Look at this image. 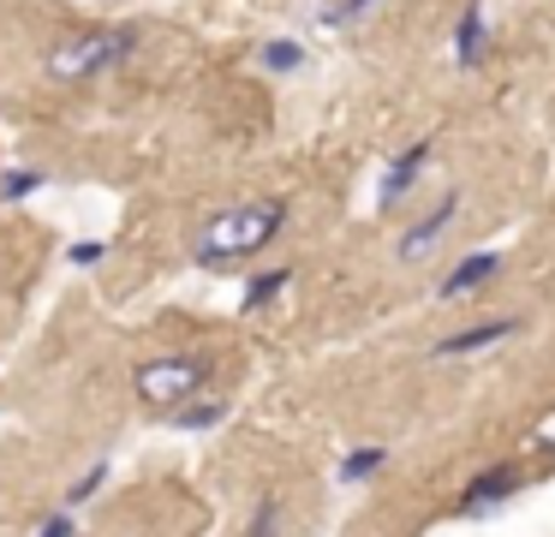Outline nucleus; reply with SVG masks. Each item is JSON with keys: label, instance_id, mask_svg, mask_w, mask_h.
<instances>
[{"label": "nucleus", "instance_id": "obj_17", "mask_svg": "<svg viewBox=\"0 0 555 537\" xmlns=\"http://www.w3.org/2000/svg\"><path fill=\"white\" fill-rule=\"evenodd\" d=\"M371 7H376V0H335V7L323 12V24H328V30H347V24H359Z\"/></svg>", "mask_w": 555, "mask_h": 537}, {"label": "nucleus", "instance_id": "obj_1", "mask_svg": "<svg viewBox=\"0 0 555 537\" xmlns=\"http://www.w3.org/2000/svg\"><path fill=\"white\" fill-rule=\"evenodd\" d=\"M281 227H287V203H240V209H221L197 227L192 263L197 269H221V263L257 257L263 245L281 239Z\"/></svg>", "mask_w": 555, "mask_h": 537}, {"label": "nucleus", "instance_id": "obj_10", "mask_svg": "<svg viewBox=\"0 0 555 537\" xmlns=\"http://www.w3.org/2000/svg\"><path fill=\"white\" fill-rule=\"evenodd\" d=\"M383 465H388V448H383V442H364V448H352L347 460H340V472H335V477L352 489V484H371V477L383 472Z\"/></svg>", "mask_w": 555, "mask_h": 537}, {"label": "nucleus", "instance_id": "obj_8", "mask_svg": "<svg viewBox=\"0 0 555 537\" xmlns=\"http://www.w3.org/2000/svg\"><path fill=\"white\" fill-rule=\"evenodd\" d=\"M495 274H502V257L495 251H472V257H460L454 269L436 281V298H460V293H478V286H490Z\"/></svg>", "mask_w": 555, "mask_h": 537}, {"label": "nucleus", "instance_id": "obj_7", "mask_svg": "<svg viewBox=\"0 0 555 537\" xmlns=\"http://www.w3.org/2000/svg\"><path fill=\"white\" fill-rule=\"evenodd\" d=\"M430 150L436 143L430 138H418V143H406V150L388 162V174H383V186H376V209H395L400 197H406L412 186L424 179V167H430Z\"/></svg>", "mask_w": 555, "mask_h": 537}, {"label": "nucleus", "instance_id": "obj_2", "mask_svg": "<svg viewBox=\"0 0 555 537\" xmlns=\"http://www.w3.org/2000/svg\"><path fill=\"white\" fill-rule=\"evenodd\" d=\"M138 54V30L132 24H96V30H73L66 42L49 48L42 72L61 84H78V78H102V72L126 66Z\"/></svg>", "mask_w": 555, "mask_h": 537}, {"label": "nucleus", "instance_id": "obj_11", "mask_svg": "<svg viewBox=\"0 0 555 537\" xmlns=\"http://www.w3.org/2000/svg\"><path fill=\"white\" fill-rule=\"evenodd\" d=\"M168 424L173 430H221L228 424V406L221 400H192V406H180V412H168Z\"/></svg>", "mask_w": 555, "mask_h": 537}, {"label": "nucleus", "instance_id": "obj_9", "mask_svg": "<svg viewBox=\"0 0 555 537\" xmlns=\"http://www.w3.org/2000/svg\"><path fill=\"white\" fill-rule=\"evenodd\" d=\"M483 48H490V18H483V0H466L454 18V66L472 72L483 60Z\"/></svg>", "mask_w": 555, "mask_h": 537}, {"label": "nucleus", "instance_id": "obj_15", "mask_svg": "<svg viewBox=\"0 0 555 537\" xmlns=\"http://www.w3.org/2000/svg\"><path fill=\"white\" fill-rule=\"evenodd\" d=\"M108 477H114V465H108V460H96V465H85V472H78V477H73V489H66V508H85V501H90V496H96V489H102V484H108Z\"/></svg>", "mask_w": 555, "mask_h": 537}, {"label": "nucleus", "instance_id": "obj_12", "mask_svg": "<svg viewBox=\"0 0 555 537\" xmlns=\"http://www.w3.org/2000/svg\"><path fill=\"white\" fill-rule=\"evenodd\" d=\"M257 60H263V72H275V78H293V72L305 66V48L287 42V36H275V42L257 48Z\"/></svg>", "mask_w": 555, "mask_h": 537}, {"label": "nucleus", "instance_id": "obj_6", "mask_svg": "<svg viewBox=\"0 0 555 537\" xmlns=\"http://www.w3.org/2000/svg\"><path fill=\"white\" fill-rule=\"evenodd\" d=\"M519 334V317H483V322H466V329L442 334V341L430 346V358H472L483 353V346H502Z\"/></svg>", "mask_w": 555, "mask_h": 537}, {"label": "nucleus", "instance_id": "obj_19", "mask_svg": "<svg viewBox=\"0 0 555 537\" xmlns=\"http://www.w3.org/2000/svg\"><path fill=\"white\" fill-rule=\"evenodd\" d=\"M37 537H78V520H73V508H54L49 520L37 525Z\"/></svg>", "mask_w": 555, "mask_h": 537}, {"label": "nucleus", "instance_id": "obj_4", "mask_svg": "<svg viewBox=\"0 0 555 537\" xmlns=\"http://www.w3.org/2000/svg\"><path fill=\"white\" fill-rule=\"evenodd\" d=\"M454 215H460V186H448L442 197H436L430 209H424L418 221H412L406 233H400V245H395V251H400V263H418V257H430V251H436V239H442L448 227H454Z\"/></svg>", "mask_w": 555, "mask_h": 537}, {"label": "nucleus", "instance_id": "obj_20", "mask_svg": "<svg viewBox=\"0 0 555 537\" xmlns=\"http://www.w3.org/2000/svg\"><path fill=\"white\" fill-rule=\"evenodd\" d=\"M550 453H555V442H550Z\"/></svg>", "mask_w": 555, "mask_h": 537}, {"label": "nucleus", "instance_id": "obj_3", "mask_svg": "<svg viewBox=\"0 0 555 537\" xmlns=\"http://www.w3.org/2000/svg\"><path fill=\"white\" fill-rule=\"evenodd\" d=\"M209 382V358L197 353H168V358H150L138 365V400L156 406V412H180L192 406V394Z\"/></svg>", "mask_w": 555, "mask_h": 537}, {"label": "nucleus", "instance_id": "obj_14", "mask_svg": "<svg viewBox=\"0 0 555 537\" xmlns=\"http://www.w3.org/2000/svg\"><path fill=\"white\" fill-rule=\"evenodd\" d=\"M49 186V174H42V167H13V174L0 179V203H25L30 191H42Z\"/></svg>", "mask_w": 555, "mask_h": 537}, {"label": "nucleus", "instance_id": "obj_13", "mask_svg": "<svg viewBox=\"0 0 555 537\" xmlns=\"http://www.w3.org/2000/svg\"><path fill=\"white\" fill-rule=\"evenodd\" d=\"M293 281V269H269V274H251V281H245V293H240V310L245 317H251V310H263L269 298L281 293V286Z\"/></svg>", "mask_w": 555, "mask_h": 537}, {"label": "nucleus", "instance_id": "obj_16", "mask_svg": "<svg viewBox=\"0 0 555 537\" xmlns=\"http://www.w3.org/2000/svg\"><path fill=\"white\" fill-rule=\"evenodd\" d=\"M281 513H287V508H281V496H263V501L251 508V525H245V537H281Z\"/></svg>", "mask_w": 555, "mask_h": 537}, {"label": "nucleus", "instance_id": "obj_5", "mask_svg": "<svg viewBox=\"0 0 555 537\" xmlns=\"http://www.w3.org/2000/svg\"><path fill=\"white\" fill-rule=\"evenodd\" d=\"M514 489H519V472L495 460V465H483V472H472L466 484H460V501H454V508L466 513V520H483V513H495L507 496H514Z\"/></svg>", "mask_w": 555, "mask_h": 537}, {"label": "nucleus", "instance_id": "obj_18", "mask_svg": "<svg viewBox=\"0 0 555 537\" xmlns=\"http://www.w3.org/2000/svg\"><path fill=\"white\" fill-rule=\"evenodd\" d=\"M102 257H108V245H102V239H78V245L66 251V263H73V269H96Z\"/></svg>", "mask_w": 555, "mask_h": 537}]
</instances>
